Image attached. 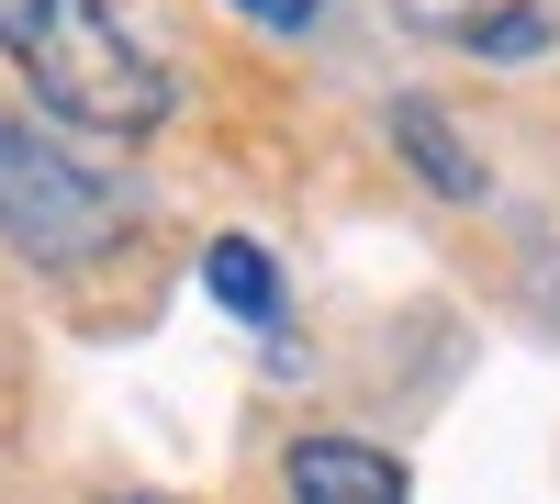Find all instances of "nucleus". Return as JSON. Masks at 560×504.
Returning <instances> with one entry per match:
<instances>
[{
  "label": "nucleus",
  "instance_id": "obj_6",
  "mask_svg": "<svg viewBox=\"0 0 560 504\" xmlns=\"http://www.w3.org/2000/svg\"><path fill=\"white\" fill-rule=\"evenodd\" d=\"M538 34H549L538 12H482V23H471V45H482V57H527Z\"/></svg>",
  "mask_w": 560,
  "mask_h": 504
},
{
  "label": "nucleus",
  "instance_id": "obj_3",
  "mask_svg": "<svg viewBox=\"0 0 560 504\" xmlns=\"http://www.w3.org/2000/svg\"><path fill=\"white\" fill-rule=\"evenodd\" d=\"M292 504H404V460L359 437H303L292 448Z\"/></svg>",
  "mask_w": 560,
  "mask_h": 504
},
{
  "label": "nucleus",
  "instance_id": "obj_7",
  "mask_svg": "<svg viewBox=\"0 0 560 504\" xmlns=\"http://www.w3.org/2000/svg\"><path fill=\"white\" fill-rule=\"evenodd\" d=\"M236 12H258V23H280V34H303V23H314V0H236Z\"/></svg>",
  "mask_w": 560,
  "mask_h": 504
},
{
  "label": "nucleus",
  "instance_id": "obj_5",
  "mask_svg": "<svg viewBox=\"0 0 560 504\" xmlns=\"http://www.w3.org/2000/svg\"><path fill=\"white\" fill-rule=\"evenodd\" d=\"M202 292H213L224 314H247V326H269V314H280V269H269L258 236H213V247H202Z\"/></svg>",
  "mask_w": 560,
  "mask_h": 504
},
{
  "label": "nucleus",
  "instance_id": "obj_4",
  "mask_svg": "<svg viewBox=\"0 0 560 504\" xmlns=\"http://www.w3.org/2000/svg\"><path fill=\"white\" fill-rule=\"evenodd\" d=\"M393 134H404V157L427 168V191H448V202H482V157L448 134V113H438V102H404V113H393Z\"/></svg>",
  "mask_w": 560,
  "mask_h": 504
},
{
  "label": "nucleus",
  "instance_id": "obj_2",
  "mask_svg": "<svg viewBox=\"0 0 560 504\" xmlns=\"http://www.w3.org/2000/svg\"><path fill=\"white\" fill-rule=\"evenodd\" d=\"M113 224H124L113 179H90L68 146H45L23 113H0V236H12L23 258H45V269H68V258L102 247Z\"/></svg>",
  "mask_w": 560,
  "mask_h": 504
},
{
  "label": "nucleus",
  "instance_id": "obj_1",
  "mask_svg": "<svg viewBox=\"0 0 560 504\" xmlns=\"http://www.w3.org/2000/svg\"><path fill=\"white\" fill-rule=\"evenodd\" d=\"M0 57L34 79L45 113L90 134H147L168 113V68L135 45L113 0H0Z\"/></svg>",
  "mask_w": 560,
  "mask_h": 504
}]
</instances>
